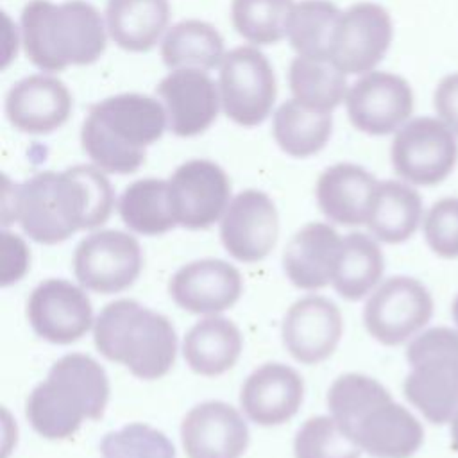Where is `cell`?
Segmentation results:
<instances>
[{
  "label": "cell",
  "instance_id": "1",
  "mask_svg": "<svg viewBox=\"0 0 458 458\" xmlns=\"http://www.w3.org/2000/svg\"><path fill=\"white\" fill-rule=\"evenodd\" d=\"M114 193L104 172L91 165H75L63 172H39L13 186L4 199L5 225L18 220L29 238L54 245L82 229L107 222Z\"/></svg>",
  "mask_w": 458,
  "mask_h": 458
},
{
  "label": "cell",
  "instance_id": "2",
  "mask_svg": "<svg viewBox=\"0 0 458 458\" xmlns=\"http://www.w3.org/2000/svg\"><path fill=\"white\" fill-rule=\"evenodd\" d=\"M168 125L165 106L141 93H120L91 106L81 127V143L97 168L132 174Z\"/></svg>",
  "mask_w": 458,
  "mask_h": 458
},
{
  "label": "cell",
  "instance_id": "3",
  "mask_svg": "<svg viewBox=\"0 0 458 458\" xmlns=\"http://www.w3.org/2000/svg\"><path fill=\"white\" fill-rule=\"evenodd\" d=\"M21 41L29 61L43 72L95 63L106 50L100 13L84 0H30L21 11Z\"/></svg>",
  "mask_w": 458,
  "mask_h": 458
},
{
  "label": "cell",
  "instance_id": "4",
  "mask_svg": "<svg viewBox=\"0 0 458 458\" xmlns=\"http://www.w3.org/2000/svg\"><path fill=\"white\" fill-rule=\"evenodd\" d=\"M109 399L106 370L88 354L59 358L27 399V419L48 440L72 438L84 419L98 420Z\"/></svg>",
  "mask_w": 458,
  "mask_h": 458
},
{
  "label": "cell",
  "instance_id": "5",
  "mask_svg": "<svg viewBox=\"0 0 458 458\" xmlns=\"http://www.w3.org/2000/svg\"><path fill=\"white\" fill-rule=\"evenodd\" d=\"M93 340L104 358L140 379H159L175 361L177 336L172 322L132 299H118L100 310Z\"/></svg>",
  "mask_w": 458,
  "mask_h": 458
},
{
  "label": "cell",
  "instance_id": "6",
  "mask_svg": "<svg viewBox=\"0 0 458 458\" xmlns=\"http://www.w3.org/2000/svg\"><path fill=\"white\" fill-rule=\"evenodd\" d=\"M411 372L403 390L406 399L433 424L451 422L458 411V331L428 329L410 342Z\"/></svg>",
  "mask_w": 458,
  "mask_h": 458
},
{
  "label": "cell",
  "instance_id": "7",
  "mask_svg": "<svg viewBox=\"0 0 458 458\" xmlns=\"http://www.w3.org/2000/svg\"><path fill=\"white\" fill-rule=\"evenodd\" d=\"M218 91L227 118L242 127L259 125L276 102L274 68L256 47H236L222 59Z\"/></svg>",
  "mask_w": 458,
  "mask_h": 458
},
{
  "label": "cell",
  "instance_id": "8",
  "mask_svg": "<svg viewBox=\"0 0 458 458\" xmlns=\"http://www.w3.org/2000/svg\"><path fill=\"white\" fill-rule=\"evenodd\" d=\"M390 159L395 174L408 184L435 186L447 179L458 163L456 134L440 120H408L394 136Z\"/></svg>",
  "mask_w": 458,
  "mask_h": 458
},
{
  "label": "cell",
  "instance_id": "9",
  "mask_svg": "<svg viewBox=\"0 0 458 458\" xmlns=\"http://www.w3.org/2000/svg\"><path fill=\"white\" fill-rule=\"evenodd\" d=\"M433 315V297L417 279L395 276L383 281L369 297L363 322L383 345H399L415 336Z\"/></svg>",
  "mask_w": 458,
  "mask_h": 458
},
{
  "label": "cell",
  "instance_id": "10",
  "mask_svg": "<svg viewBox=\"0 0 458 458\" xmlns=\"http://www.w3.org/2000/svg\"><path fill=\"white\" fill-rule=\"evenodd\" d=\"M141 265L138 240L116 229L91 233L73 252V272L81 286L104 295L127 290L138 279Z\"/></svg>",
  "mask_w": 458,
  "mask_h": 458
},
{
  "label": "cell",
  "instance_id": "11",
  "mask_svg": "<svg viewBox=\"0 0 458 458\" xmlns=\"http://www.w3.org/2000/svg\"><path fill=\"white\" fill-rule=\"evenodd\" d=\"M168 197L177 225L208 229L224 216L231 202V181L216 163L191 159L170 175Z\"/></svg>",
  "mask_w": 458,
  "mask_h": 458
},
{
  "label": "cell",
  "instance_id": "12",
  "mask_svg": "<svg viewBox=\"0 0 458 458\" xmlns=\"http://www.w3.org/2000/svg\"><path fill=\"white\" fill-rule=\"evenodd\" d=\"M392 36L388 11L379 4L358 2L340 14L329 57L347 75L369 73L385 57Z\"/></svg>",
  "mask_w": 458,
  "mask_h": 458
},
{
  "label": "cell",
  "instance_id": "13",
  "mask_svg": "<svg viewBox=\"0 0 458 458\" xmlns=\"http://www.w3.org/2000/svg\"><path fill=\"white\" fill-rule=\"evenodd\" d=\"M351 123L370 136L397 132L413 113V91L406 79L390 72L363 73L347 91Z\"/></svg>",
  "mask_w": 458,
  "mask_h": 458
},
{
  "label": "cell",
  "instance_id": "14",
  "mask_svg": "<svg viewBox=\"0 0 458 458\" xmlns=\"http://www.w3.org/2000/svg\"><path fill=\"white\" fill-rule=\"evenodd\" d=\"M27 317L38 336L57 345L81 340L95 324L86 292L66 279L54 277L32 290Z\"/></svg>",
  "mask_w": 458,
  "mask_h": 458
},
{
  "label": "cell",
  "instance_id": "15",
  "mask_svg": "<svg viewBox=\"0 0 458 458\" xmlns=\"http://www.w3.org/2000/svg\"><path fill=\"white\" fill-rule=\"evenodd\" d=\"M279 236V215L272 199L259 190H243L231 199L222 220L220 238L238 261L256 263L270 254Z\"/></svg>",
  "mask_w": 458,
  "mask_h": 458
},
{
  "label": "cell",
  "instance_id": "16",
  "mask_svg": "<svg viewBox=\"0 0 458 458\" xmlns=\"http://www.w3.org/2000/svg\"><path fill=\"white\" fill-rule=\"evenodd\" d=\"M344 318L340 308L322 295L295 301L283 318V344L293 360L317 365L327 360L340 344Z\"/></svg>",
  "mask_w": 458,
  "mask_h": 458
},
{
  "label": "cell",
  "instance_id": "17",
  "mask_svg": "<svg viewBox=\"0 0 458 458\" xmlns=\"http://www.w3.org/2000/svg\"><path fill=\"white\" fill-rule=\"evenodd\" d=\"M163 100L168 129L181 138L202 134L216 120L222 107L218 84L202 70H172L156 86Z\"/></svg>",
  "mask_w": 458,
  "mask_h": 458
},
{
  "label": "cell",
  "instance_id": "18",
  "mask_svg": "<svg viewBox=\"0 0 458 458\" xmlns=\"http://www.w3.org/2000/svg\"><path fill=\"white\" fill-rule=\"evenodd\" d=\"M243 290L242 274L224 259H197L182 265L170 279L174 302L195 315H216L233 308Z\"/></svg>",
  "mask_w": 458,
  "mask_h": 458
},
{
  "label": "cell",
  "instance_id": "19",
  "mask_svg": "<svg viewBox=\"0 0 458 458\" xmlns=\"http://www.w3.org/2000/svg\"><path fill=\"white\" fill-rule=\"evenodd\" d=\"M365 453L377 458H410L424 440V429L415 415L397 404L392 395L376 401L345 431Z\"/></svg>",
  "mask_w": 458,
  "mask_h": 458
},
{
  "label": "cell",
  "instance_id": "20",
  "mask_svg": "<svg viewBox=\"0 0 458 458\" xmlns=\"http://www.w3.org/2000/svg\"><path fill=\"white\" fill-rule=\"evenodd\" d=\"M181 440L188 458H240L249 445V428L231 404L206 401L184 415Z\"/></svg>",
  "mask_w": 458,
  "mask_h": 458
},
{
  "label": "cell",
  "instance_id": "21",
  "mask_svg": "<svg viewBox=\"0 0 458 458\" xmlns=\"http://www.w3.org/2000/svg\"><path fill=\"white\" fill-rule=\"evenodd\" d=\"M72 93L63 81L36 73L18 81L5 97L9 123L25 134H50L72 114Z\"/></svg>",
  "mask_w": 458,
  "mask_h": 458
},
{
  "label": "cell",
  "instance_id": "22",
  "mask_svg": "<svg viewBox=\"0 0 458 458\" xmlns=\"http://www.w3.org/2000/svg\"><path fill=\"white\" fill-rule=\"evenodd\" d=\"M302 397L304 383L297 370L284 363H265L245 379L240 404L252 422L279 426L299 411Z\"/></svg>",
  "mask_w": 458,
  "mask_h": 458
},
{
  "label": "cell",
  "instance_id": "23",
  "mask_svg": "<svg viewBox=\"0 0 458 458\" xmlns=\"http://www.w3.org/2000/svg\"><path fill=\"white\" fill-rule=\"evenodd\" d=\"M340 245L342 238L329 224H306L284 247V274L301 290L315 292L327 286L333 281Z\"/></svg>",
  "mask_w": 458,
  "mask_h": 458
},
{
  "label": "cell",
  "instance_id": "24",
  "mask_svg": "<svg viewBox=\"0 0 458 458\" xmlns=\"http://www.w3.org/2000/svg\"><path fill=\"white\" fill-rule=\"evenodd\" d=\"M377 182L363 166L336 163L326 168L317 181V204L329 222L361 225L367 222Z\"/></svg>",
  "mask_w": 458,
  "mask_h": 458
},
{
  "label": "cell",
  "instance_id": "25",
  "mask_svg": "<svg viewBox=\"0 0 458 458\" xmlns=\"http://www.w3.org/2000/svg\"><path fill=\"white\" fill-rule=\"evenodd\" d=\"M242 347V333L234 322L209 315L190 327L182 342V354L195 374L215 377L236 365Z\"/></svg>",
  "mask_w": 458,
  "mask_h": 458
},
{
  "label": "cell",
  "instance_id": "26",
  "mask_svg": "<svg viewBox=\"0 0 458 458\" xmlns=\"http://www.w3.org/2000/svg\"><path fill=\"white\" fill-rule=\"evenodd\" d=\"M168 20V0H107L106 5L107 34L127 52L154 48Z\"/></svg>",
  "mask_w": 458,
  "mask_h": 458
},
{
  "label": "cell",
  "instance_id": "27",
  "mask_svg": "<svg viewBox=\"0 0 458 458\" xmlns=\"http://www.w3.org/2000/svg\"><path fill=\"white\" fill-rule=\"evenodd\" d=\"M422 220V200L411 184L377 182L365 222L376 240L385 243L406 242Z\"/></svg>",
  "mask_w": 458,
  "mask_h": 458
},
{
  "label": "cell",
  "instance_id": "28",
  "mask_svg": "<svg viewBox=\"0 0 458 458\" xmlns=\"http://www.w3.org/2000/svg\"><path fill=\"white\" fill-rule=\"evenodd\" d=\"M385 268V258L377 242L363 233H351L342 238L338 250L333 288L347 301H358L370 293Z\"/></svg>",
  "mask_w": 458,
  "mask_h": 458
},
{
  "label": "cell",
  "instance_id": "29",
  "mask_svg": "<svg viewBox=\"0 0 458 458\" xmlns=\"http://www.w3.org/2000/svg\"><path fill=\"white\" fill-rule=\"evenodd\" d=\"M331 131V113L311 109L297 98L283 102L274 113V140L292 157H310L320 152L329 141Z\"/></svg>",
  "mask_w": 458,
  "mask_h": 458
},
{
  "label": "cell",
  "instance_id": "30",
  "mask_svg": "<svg viewBox=\"0 0 458 458\" xmlns=\"http://www.w3.org/2000/svg\"><path fill=\"white\" fill-rule=\"evenodd\" d=\"M224 55L220 32L200 20H184L174 25L161 43V57L170 70L195 68L208 72L220 66Z\"/></svg>",
  "mask_w": 458,
  "mask_h": 458
},
{
  "label": "cell",
  "instance_id": "31",
  "mask_svg": "<svg viewBox=\"0 0 458 458\" xmlns=\"http://www.w3.org/2000/svg\"><path fill=\"white\" fill-rule=\"evenodd\" d=\"M293 98L304 106L333 113L347 97V73H344L331 57L297 55L288 72Z\"/></svg>",
  "mask_w": 458,
  "mask_h": 458
},
{
  "label": "cell",
  "instance_id": "32",
  "mask_svg": "<svg viewBox=\"0 0 458 458\" xmlns=\"http://www.w3.org/2000/svg\"><path fill=\"white\" fill-rule=\"evenodd\" d=\"M118 213L131 231L145 236H157L177 225L170 206L168 181L163 179L147 177L131 182L118 199Z\"/></svg>",
  "mask_w": 458,
  "mask_h": 458
},
{
  "label": "cell",
  "instance_id": "33",
  "mask_svg": "<svg viewBox=\"0 0 458 458\" xmlns=\"http://www.w3.org/2000/svg\"><path fill=\"white\" fill-rule=\"evenodd\" d=\"M340 14L342 11L327 0H302L295 4L286 38L297 55L329 57Z\"/></svg>",
  "mask_w": 458,
  "mask_h": 458
},
{
  "label": "cell",
  "instance_id": "34",
  "mask_svg": "<svg viewBox=\"0 0 458 458\" xmlns=\"http://www.w3.org/2000/svg\"><path fill=\"white\" fill-rule=\"evenodd\" d=\"M293 0H233L236 32L252 45H276L288 34Z\"/></svg>",
  "mask_w": 458,
  "mask_h": 458
},
{
  "label": "cell",
  "instance_id": "35",
  "mask_svg": "<svg viewBox=\"0 0 458 458\" xmlns=\"http://www.w3.org/2000/svg\"><path fill=\"white\" fill-rule=\"evenodd\" d=\"M390 395V392L374 377L349 372L333 381L327 392V406L331 417L345 433L351 424L376 401Z\"/></svg>",
  "mask_w": 458,
  "mask_h": 458
},
{
  "label": "cell",
  "instance_id": "36",
  "mask_svg": "<svg viewBox=\"0 0 458 458\" xmlns=\"http://www.w3.org/2000/svg\"><path fill=\"white\" fill-rule=\"evenodd\" d=\"M295 458H360L361 449L329 415L308 419L293 440Z\"/></svg>",
  "mask_w": 458,
  "mask_h": 458
},
{
  "label": "cell",
  "instance_id": "37",
  "mask_svg": "<svg viewBox=\"0 0 458 458\" xmlns=\"http://www.w3.org/2000/svg\"><path fill=\"white\" fill-rule=\"evenodd\" d=\"M100 454L102 458H175V449L163 431L131 422L104 437Z\"/></svg>",
  "mask_w": 458,
  "mask_h": 458
},
{
  "label": "cell",
  "instance_id": "38",
  "mask_svg": "<svg viewBox=\"0 0 458 458\" xmlns=\"http://www.w3.org/2000/svg\"><path fill=\"white\" fill-rule=\"evenodd\" d=\"M424 238L429 249L445 259L458 258V199L437 200L422 220Z\"/></svg>",
  "mask_w": 458,
  "mask_h": 458
},
{
  "label": "cell",
  "instance_id": "39",
  "mask_svg": "<svg viewBox=\"0 0 458 458\" xmlns=\"http://www.w3.org/2000/svg\"><path fill=\"white\" fill-rule=\"evenodd\" d=\"M30 254L18 234H0V284L7 286L23 277L29 268Z\"/></svg>",
  "mask_w": 458,
  "mask_h": 458
},
{
  "label": "cell",
  "instance_id": "40",
  "mask_svg": "<svg viewBox=\"0 0 458 458\" xmlns=\"http://www.w3.org/2000/svg\"><path fill=\"white\" fill-rule=\"evenodd\" d=\"M438 118L458 136V72L445 75L433 95Z\"/></svg>",
  "mask_w": 458,
  "mask_h": 458
},
{
  "label": "cell",
  "instance_id": "41",
  "mask_svg": "<svg viewBox=\"0 0 458 458\" xmlns=\"http://www.w3.org/2000/svg\"><path fill=\"white\" fill-rule=\"evenodd\" d=\"M451 442H453L454 451H458V411L451 419Z\"/></svg>",
  "mask_w": 458,
  "mask_h": 458
},
{
  "label": "cell",
  "instance_id": "42",
  "mask_svg": "<svg viewBox=\"0 0 458 458\" xmlns=\"http://www.w3.org/2000/svg\"><path fill=\"white\" fill-rule=\"evenodd\" d=\"M451 311H453V318H454V322H456V326H458V295L454 297V301H453V308H451Z\"/></svg>",
  "mask_w": 458,
  "mask_h": 458
}]
</instances>
